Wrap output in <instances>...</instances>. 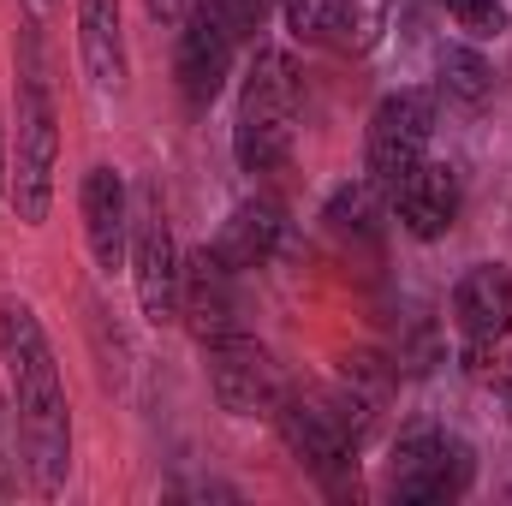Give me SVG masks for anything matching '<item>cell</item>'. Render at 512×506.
<instances>
[{"mask_svg":"<svg viewBox=\"0 0 512 506\" xmlns=\"http://www.w3.org/2000/svg\"><path fill=\"white\" fill-rule=\"evenodd\" d=\"M78 60H84V72H90L96 90H120L126 84L120 0H78Z\"/></svg>","mask_w":512,"mask_h":506,"instance_id":"obj_14","label":"cell"},{"mask_svg":"<svg viewBox=\"0 0 512 506\" xmlns=\"http://www.w3.org/2000/svg\"><path fill=\"white\" fill-rule=\"evenodd\" d=\"M328 221H334V233H346V239H376V233H382V197H376V185H370V179L340 185V191L328 197Z\"/></svg>","mask_w":512,"mask_h":506,"instance_id":"obj_17","label":"cell"},{"mask_svg":"<svg viewBox=\"0 0 512 506\" xmlns=\"http://www.w3.org/2000/svg\"><path fill=\"white\" fill-rule=\"evenodd\" d=\"M292 137H298V66L280 48H256L239 90L233 161L245 173H274L292 155Z\"/></svg>","mask_w":512,"mask_h":506,"instance_id":"obj_2","label":"cell"},{"mask_svg":"<svg viewBox=\"0 0 512 506\" xmlns=\"http://www.w3.org/2000/svg\"><path fill=\"white\" fill-rule=\"evenodd\" d=\"M280 12L304 48H334V42H346V24H352L346 0H280Z\"/></svg>","mask_w":512,"mask_h":506,"instance_id":"obj_16","label":"cell"},{"mask_svg":"<svg viewBox=\"0 0 512 506\" xmlns=\"http://www.w3.org/2000/svg\"><path fill=\"white\" fill-rule=\"evenodd\" d=\"M215 6L227 12V24H233V30H239V42H245V36H256V30H262V18H268L280 0H215Z\"/></svg>","mask_w":512,"mask_h":506,"instance_id":"obj_20","label":"cell"},{"mask_svg":"<svg viewBox=\"0 0 512 506\" xmlns=\"http://www.w3.org/2000/svg\"><path fill=\"white\" fill-rule=\"evenodd\" d=\"M441 90L453 102H483L495 90V72H489V60L477 48H447L441 54Z\"/></svg>","mask_w":512,"mask_h":506,"instance_id":"obj_18","label":"cell"},{"mask_svg":"<svg viewBox=\"0 0 512 506\" xmlns=\"http://www.w3.org/2000/svg\"><path fill=\"white\" fill-rule=\"evenodd\" d=\"M54 167H60L54 96L30 72L24 90H18V155H12V179H6V203L18 209L24 227H42L48 221V209H54Z\"/></svg>","mask_w":512,"mask_h":506,"instance_id":"obj_3","label":"cell"},{"mask_svg":"<svg viewBox=\"0 0 512 506\" xmlns=\"http://www.w3.org/2000/svg\"><path fill=\"white\" fill-rule=\"evenodd\" d=\"M274 423H280V441L292 447V459L322 483V489H334V495H346V489H358L352 483V441L340 435V423L316 405V399H298V393H280V405H274Z\"/></svg>","mask_w":512,"mask_h":506,"instance_id":"obj_9","label":"cell"},{"mask_svg":"<svg viewBox=\"0 0 512 506\" xmlns=\"http://www.w3.org/2000/svg\"><path fill=\"white\" fill-rule=\"evenodd\" d=\"M453 18H459V30H471L477 42H489V36H501L507 30V6L501 0H441Z\"/></svg>","mask_w":512,"mask_h":506,"instance_id":"obj_19","label":"cell"},{"mask_svg":"<svg viewBox=\"0 0 512 506\" xmlns=\"http://www.w3.org/2000/svg\"><path fill=\"white\" fill-rule=\"evenodd\" d=\"M233 54H239V30L227 24V12L215 0H197L185 6V30H179V96L191 108H209L221 90H227V72H233Z\"/></svg>","mask_w":512,"mask_h":506,"instance_id":"obj_8","label":"cell"},{"mask_svg":"<svg viewBox=\"0 0 512 506\" xmlns=\"http://www.w3.org/2000/svg\"><path fill=\"white\" fill-rule=\"evenodd\" d=\"M453 316H459V334L471 340V352H489L512 334V274L501 262H477L459 274L453 286Z\"/></svg>","mask_w":512,"mask_h":506,"instance_id":"obj_13","label":"cell"},{"mask_svg":"<svg viewBox=\"0 0 512 506\" xmlns=\"http://www.w3.org/2000/svg\"><path fill=\"white\" fill-rule=\"evenodd\" d=\"M12 417H18V411H6V399H0V501H6V495H18V465H12V459H18V447H12V435H6V423H12Z\"/></svg>","mask_w":512,"mask_h":506,"instance_id":"obj_21","label":"cell"},{"mask_svg":"<svg viewBox=\"0 0 512 506\" xmlns=\"http://www.w3.org/2000/svg\"><path fill=\"white\" fill-rule=\"evenodd\" d=\"M387 203H393L399 227H405L417 245H435V239H447V233H453L465 191H459V173H453L447 161H429V155H423V161H417L393 191H387Z\"/></svg>","mask_w":512,"mask_h":506,"instance_id":"obj_10","label":"cell"},{"mask_svg":"<svg viewBox=\"0 0 512 506\" xmlns=\"http://www.w3.org/2000/svg\"><path fill=\"white\" fill-rule=\"evenodd\" d=\"M0 364H6V381H12V411H18V435H24L36 489L42 495H60L66 489V471H72L66 381H60L54 346H48L36 310L18 304V298L0 304Z\"/></svg>","mask_w":512,"mask_h":506,"instance_id":"obj_1","label":"cell"},{"mask_svg":"<svg viewBox=\"0 0 512 506\" xmlns=\"http://www.w3.org/2000/svg\"><path fill=\"white\" fill-rule=\"evenodd\" d=\"M501 399H507V411H512V370L501 376Z\"/></svg>","mask_w":512,"mask_h":506,"instance_id":"obj_24","label":"cell"},{"mask_svg":"<svg viewBox=\"0 0 512 506\" xmlns=\"http://www.w3.org/2000/svg\"><path fill=\"white\" fill-rule=\"evenodd\" d=\"M149 6V18H161V24H179L185 18V0H143Z\"/></svg>","mask_w":512,"mask_h":506,"instance_id":"obj_22","label":"cell"},{"mask_svg":"<svg viewBox=\"0 0 512 506\" xmlns=\"http://www.w3.org/2000/svg\"><path fill=\"white\" fill-rule=\"evenodd\" d=\"M179 316H185V328H191L203 346L239 328L233 268L215 256V245H203V251H191L185 262H179Z\"/></svg>","mask_w":512,"mask_h":506,"instance_id":"obj_11","label":"cell"},{"mask_svg":"<svg viewBox=\"0 0 512 506\" xmlns=\"http://www.w3.org/2000/svg\"><path fill=\"white\" fill-rule=\"evenodd\" d=\"M280 239H286V209L274 203V197H251V203H239L233 215H227V227H221V239H215V256L239 274V268H262L268 256L280 251Z\"/></svg>","mask_w":512,"mask_h":506,"instance_id":"obj_15","label":"cell"},{"mask_svg":"<svg viewBox=\"0 0 512 506\" xmlns=\"http://www.w3.org/2000/svg\"><path fill=\"white\" fill-rule=\"evenodd\" d=\"M131 286H137V304L155 328L179 322V245H173V227H167V209H161V185H137L131 191Z\"/></svg>","mask_w":512,"mask_h":506,"instance_id":"obj_4","label":"cell"},{"mask_svg":"<svg viewBox=\"0 0 512 506\" xmlns=\"http://www.w3.org/2000/svg\"><path fill=\"white\" fill-rule=\"evenodd\" d=\"M209 387L221 399V411L233 417H274L286 381H280V364L268 358V346L251 340L245 328L209 340Z\"/></svg>","mask_w":512,"mask_h":506,"instance_id":"obj_7","label":"cell"},{"mask_svg":"<svg viewBox=\"0 0 512 506\" xmlns=\"http://www.w3.org/2000/svg\"><path fill=\"white\" fill-rule=\"evenodd\" d=\"M477 477V459L459 435H441V429H411L399 447H393V495L411 506H441L459 501Z\"/></svg>","mask_w":512,"mask_h":506,"instance_id":"obj_6","label":"cell"},{"mask_svg":"<svg viewBox=\"0 0 512 506\" xmlns=\"http://www.w3.org/2000/svg\"><path fill=\"white\" fill-rule=\"evenodd\" d=\"M30 6H54V0H30Z\"/></svg>","mask_w":512,"mask_h":506,"instance_id":"obj_25","label":"cell"},{"mask_svg":"<svg viewBox=\"0 0 512 506\" xmlns=\"http://www.w3.org/2000/svg\"><path fill=\"white\" fill-rule=\"evenodd\" d=\"M78 209H84V239L102 274L126 268L131 251V191L114 167H90L84 173V191H78Z\"/></svg>","mask_w":512,"mask_h":506,"instance_id":"obj_12","label":"cell"},{"mask_svg":"<svg viewBox=\"0 0 512 506\" xmlns=\"http://www.w3.org/2000/svg\"><path fill=\"white\" fill-rule=\"evenodd\" d=\"M6 179H12V161H6V120H0V209H6Z\"/></svg>","mask_w":512,"mask_h":506,"instance_id":"obj_23","label":"cell"},{"mask_svg":"<svg viewBox=\"0 0 512 506\" xmlns=\"http://www.w3.org/2000/svg\"><path fill=\"white\" fill-rule=\"evenodd\" d=\"M435 137V96L429 90H393L382 108L370 114V137H364V179L376 191H393Z\"/></svg>","mask_w":512,"mask_h":506,"instance_id":"obj_5","label":"cell"}]
</instances>
